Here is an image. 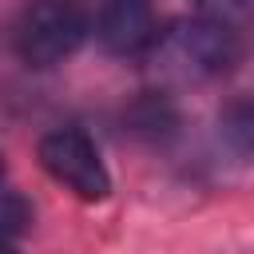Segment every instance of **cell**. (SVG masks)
Returning a JSON list of instances; mask_svg holds the SVG:
<instances>
[{"mask_svg": "<svg viewBox=\"0 0 254 254\" xmlns=\"http://www.w3.org/2000/svg\"><path fill=\"white\" fill-rule=\"evenodd\" d=\"M87 36V12L79 0H32L16 24V52L28 67H52L67 60Z\"/></svg>", "mask_w": 254, "mask_h": 254, "instance_id": "6da1fadb", "label": "cell"}, {"mask_svg": "<svg viewBox=\"0 0 254 254\" xmlns=\"http://www.w3.org/2000/svg\"><path fill=\"white\" fill-rule=\"evenodd\" d=\"M159 56L179 67L183 75H222L238 64L242 48H238V36L226 20L218 16H194V20H183L175 24L171 32H159L155 44Z\"/></svg>", "mask_w": 254, "mask_h": 254, "instance_id": "7a4b0ae2", "label": "cell"}, {"mask_svg": "<svg viewBox=\"0 0 254 254\" xmlns=\"http://www.w3.org/2000/svg\"><path fill=\"white\" fill-rule=\"evenodd\" d=\"M40 163L44 171L64 183L71 194L87 198V202H99L107 198L111 190V179H107V167L95 151V143L79 131V127H60V131H48L40 139Z\"/></svg>", "mask_w": 254, "mask_h": 254, "instance_id": "3957f363", "label": "cell"}, {"mask_svg": "<svg viewBox=\"0 0 254 254\" xmlns=\"http://www.w3.org/2000/svg\"><path fill=\"white\" fill-rule=\"evenodd\" d=\"M155 12L151 0H103L99 4V40L107 52L139 56L155 44Z\"/></svg>", "mask_w": 254, "mask_h": 254, "instance_id": "277c9868", "label": "cell"}, {"mask_svg": "<svg viewBox=\"0 0 254 254\" xmlns=\"http://www.w3.org/2000/svg\"><path fill=\"white\" fill-rule=\"evenodd\" d=\"M28 222H32L28 198L16 190H0V242H12L16 234H24Z\"/></svg>", "mask_w": 254, "mask_h": 254, "instance_id": "5b68a950", "label": "cell"}, {"mask_svg": "<svg viewBox=\"0 0 254 254\" xmlns=\"http://www.w3.org/2000/svg\"><path fill=\"white\" fill-rule=\"evenodd\" d=\"M190 4H194L202 16H218V20L230 16V12H242V8H246V0H190Z\"/></svg>", "mask_w": 254, "mask_h": 254, "instance_id": "8992f818", "label": "cell"}, {"mask_svg": "<svg viewBox=\"0 0 254 254\" xmlns=\"http://www.w3.org/2000/svg\"><path fill=\"white\" fill-rule=\"evenodd\" d=\"M0 254H16V250H12V246H8V242H0Z\"/></svg>", "mask_w": 254, "mask_h": 254, "instance_id": "52a82bcc", "label": "cell"}, {"mask_svg": "<svg viewBox=\"0 0 254 254\" xmlns=\"http://www.w3.org/2000/svg\"><path fill=\"white\" fill-rule=\"evenodd\" d=\"M0 179H4V155H0Z\"/></svg>", "mask_w": 254, "mask_h": 254, "instance_id": "ba28073f", "label": "cell"}]
</instances>
